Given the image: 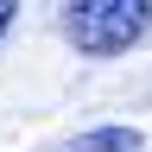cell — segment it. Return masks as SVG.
<instances>
[{
  "label": "cell",
  "instance_id": "1",
  "mask_svg": "<svg viewBox=\"0 0 152 152\" xmlns=\"http://www.w3.org/2000/svg\"><path fill=\"white\" fill-rule=\"evenodd\" d=\"M152 26V0H76L64 7V32L83 57H121Z\"/></svg>",
  "mask_w": 152,
  "mask_h": 152
},
{
  "label": "cell",
  "instance_id": "2",
  "mask_svg": "<svg viewBox=\"0 0 152 152\" xmlns=\"http://www.w3.org/2000/svg\"><path fill=\"white\" fill-rule=\"evenodd\" d=\"M76 152H140V133L133 127H102V133H83Z\"/></svg>",
  "mask_w": 152,
  "mask_h": 152
},
{
  "label": "cell",
  "instance_id": "3",
  "mask_svg": "<svg viewBox=\"0 0 152 152\" xmlns=\"http://www.w3.org/2000/svg\"><path fill=\"white\" fill-rule=\"evenodd\" d=\"M13 13H19L13 0H0V38H7V26H13Z\"/></svg>",
  "mask_w": 152,
  "mask_h": 152
}]
</instances>
